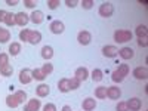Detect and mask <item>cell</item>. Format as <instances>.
Masks as SVG:
<instances>
[{
  "label": "cell",
  "mask_w": 148,
  "mask_h": 111,
  "mask_svg": "<svg viewBox=\"0 0 148 111\" xmlns=\"http://www.w3.org/2000/svg\"><path fill=\"white\" fill-rule=\"evenodd\" d=\"M30 21L33 22V24H36V25H39V24H42L43 21H45V14L42 10H33V14L30 15Z\"/></svg>",
  "instance_id": "cell-15"
},
{
  "label": "cell",
  "mask_w": 148,
  "mask_h": 111,
  "mask_svg": "<svg viewBox=\"0 0 148 111\" xmlns=\"http://www.w3.org/2000/svg\"><path fill=\"white\" fill-rule=\"evenodd\" d=\"M14 96L16 98V101H18V104L21 105V104H24V101L27 99V93L24 92V90H16L15 93H14Z\"/></svg>",
  "instance_id": "cell-30"
},
{
  "label": "cell",
  "mask_w": 148,
  "mask_h": 111,
  "mask_svg": "<svg viewBox=\"0 0 148 111\" xmlns=\"http://www.w3.org/2000/svg\"><path fill=\"white\" fill-rule=\"evenodd\" d=\"M33 82V76H31V70L30 68H24L19 71V83L21 84H30Z\"/></svg>",
  "instance_id": "cell-5"
},
{
  "label": "cell",
  "mask_w": 148,
  "mask_h": 111,
  "mask_svg": "<svg viewBox=\"0 0 148 111\" xmlns=\"http://www.w3.org/2000/svg\"><path fill=\"white\" fill-rule=\"evenodd\" d=\"M65 5L68 8H76L79 5V2H77V0H65Z\"/></svg>",
  "instance_id": "cell-42"
},
{
  "label": "cell",
  "mask_w": 148,
  "mask_h": 111,
  "mask_svg": "<svg viewBox=\"0 0 148 111\" xmlns=\"http://www.w3.org/2000/svg\"><path fill=\"white\" fill-rule=\"evenodd\" d=\"M19 52H21V43H19V42H12V43L9 45V55L16 56Z\"/></svg>",
  "instance_id": "cell-20"
},
{
  "label": "cell",
  "mask_w": 148,
  "mask_h": 111,
  "mask_svg": "<svg viewBox=\"0 0 148 111\" xmlns=\"http://www.w3.org/2000/svg\"><path fill=\"white\" fill-rule=\"evenodd\" d=\"M49 28H51V33H52V34L59 36V34H62V33L65 31V24H64L62 21H59V19H55V21L51 22Z\"/></svg>",
  "instance_id": "cell-3"
},
{
  "label": "cell",
  "mask_w": 148,
  "mask_h": 111,
  "mask_svg": "<svg viewBox=\"0 0 148 111\" xmlns=\"http://www.w3.org/2000/svg\"><path fill=\"white\" fill-rule=\"evenodd\" d=\"M42 58H43L45 61L52 59V58H53V47L49 46V45L43 46V47H42Z\"/></svg>",
  "instance_id": "cell-18"
},
{
  "label": "cell",
  "mask_w": 148,
  "mask_h": 111,
  "mask_svg": "<svg viewBox=\"0 0 148 111\" xmlns=\"http://www.w3.org/2000/svg\"><path fill=\"white\" fill-rule=\"evenodd\" d=\"M135 34L138 36V39H141V37H147V34H148L147 25H144V24L138 25V27H136V30H135Z\"/></svg>",
  "instance_id": "cell-27"
},
{
  "label": "cell",
  "mask_w": 148,
  "mask_h": 111,
  "mask_svg": "<svg viewBox=\"0 0 148 111\" xmlns=\"http://www.w3.org/2000/svg\"><path fill=\"white\" fill-rule=\"evenodd\" d=\"M133 37V33L129 30H116L114 31V42L116 43H126L130 42Z\"/></svg>",
  "instance_id": "cell-1"
},
{
  "label": "cell",
  "mask_w": 148,
  "mask_h": 111,
  "mask_svg": "<svg viewBox=\"0 0 148 111\" xmlns=\"http://www.w3.org/2000/svg\"><path fill=\"white\" fill-rule=\"evenodd\" d=\"M93 5H95L93 0H82V2H80V6H82L83 9H86V10L92 9V8H93Z\"/></svg>",
  "instance_id": "cell-35"
},
{
  "label": "cell",
  "mask_w": 148,
  "mask_h": 111,
  "mask_svg": "<svg viewBox=\"0 0 148 111\" xmlns=\"http://www.w3.org/2000/svg\"><path fill=\"white\" fill-rule=\"evenodd\" d=\"M31 76H33V80H37V82H43V80L46 79V76L42 73L40 68H34V70L31 71Z\"/></svg>",
  "instance_id": "cell-22"
},
{
  "label": "cell",
  "mask_w": 148,
  "mask_h": 111,
  "mask_svg": "<svg viewBox=\"0 0 148 111\" xmlns=\"http://www.w3.org/2000/svg\"><path fill=\"white\" fill-rule=\"evenodd\" d=\"M49 93H51V88H49V84H46V83H40L36 88V95L39 96V98H45Z\"/></svg>",
  "instance_id": "cell-16"
},
{
  "label": "cell",
  "mask_w": 148,
  "mask_h": 111,
  "mask_svg": "<svg viewBox=\"0 0 148 111\" xmlns=\"http://www.w3.org/2000/svg\"><path fill=\"white\" fill-rule=\"evenodd\" d=\"M74 77H76L77 80H80V82L88 80L89 79V70L86 68V67H79L76 70V73H74Z\"/></svg>",
  "instance_id": "cell-13"
},
{
  "label": "cell",
  "mask_w": 148,
  "mask_h": 111,
  "mask_svg": "<svg viewBox=\"0 0 148 111\" xmlns=\"http://www.w3.org/2000/svg\"><path fill=\"white\" fill-rule=\"evenodd\" d=\"M19 2L18 0H6V5H9V6H16Z\"/></svg>",
  "instance_id": "cell-44"
},
{
  "label": "cell",
  "mask_w": 148,
  "mask_h": 111,
  "mask_svg": "<svg viewBox=\"0 0 148 111\" xmlns=\"http://www.w3.org/2000/svg\"><path fill=\"white\" fill-rule=\"evenodd\" d=\"M58 90L61 93H68L71 89H70V83H68V79H61L58 82Z\"/></svg>",
  "instance_id": "cell-19"
},
{
  "label": "cell",
  "mask_w": 148,
  "mask_h": 111,
  "mask_svg": "<svg viewBox=\"0 0 148 111\" xmlns=\"http://www.w3.org/2000/svg\"><path fill=\"white\" fill-rule=\"evenodd\" d=\"M117 53H119V49L113 45H107V46L102 47V55L105 58H116Z\"/></svg>",
  "instance_id": "cell-8"
},
{
  "label": "cell",
  "mask_w": 148,
  "mask_h": 111,
  "mask_svg": "<svg viewBox=\"0 0 148 111\" xmlns=\"http://www.w3.org/2000/svg\"><path fill=\"white\" fill-rule=\"evenodd\" d=\"M82 108H83V111H95L96 99H93V98H84L82 102Z\"/></svg>",
  "instance_id": "cell-14"
},
{
  "label": "cell",
  "mask_w": 148,
  "mask_h": 111,
  "mask_svg": "<svg viewBox=\"0 0 148 111\" xmlns=\"http://www.w3.org/2000/svg\"><path fill=\"white\" fill-rule=\"evenodd\" d=\"M12 73H14V67H12L10 64H8V65H5V67L0 68V76H3V77L12 76Z\"/></svg>",
  "instance_id": "cell-26"
},
{
  "label": "cell",
  "mask_w": 148,
  "mask_h": 111,
  "mask_svg": "<svg viewBox=\"0 0 148 111\" xmlns=\"http://www.w3.org/2000/svg\"><path fill=\"white\" fill-rule=\"evenodd\" d=\"M95 98L96 99H107V86H99L95 89Z\"/></svg>",
  "instance_id": "cell-21"
},
{
  "label": "cell",
  "mask_w": 148,
  "mask_h": 111,
  "mask_svg": "<svg viewBox=\"0 0 148 111\" xmlns=\"http://www.w3.org/2000/svg\"><path fill=\"white\" fill-rule=\"evenodd\" d=\"M68 83H70V89L71 90H76V89H79L80 88V80H77L76 77H71V79H68Z\"/></svg>",
  "instance_id": "cell-31"
},
{
  "label": "cell",
  "mask_w": 148,
  "mask_h": 111,
  "mask_svg": "<svg viewBox=\"0 0 148 111\" xmlns=\"http://www.w3.org/2000/svg\"><path fill=\"white\" fill-rule=\"evenodd\" d=\"M42 108V102L40 99H36V98H33V99H30L27 102V105L24 107V111H39Z\"/></svg>",
  "instance_id": "cell-12"
},
{
  "label": "cell",
  "mask_w": 148,
  "mask_h": 111,
  "mask_svg": "<svg viewBox=\"0 0 148 111\" xmlns=\"http://www.w3.org/2000/svg\"><path fill=\"white\" fill-rule=\"evenodd\" d=\"M61 111H73V108L70 105H64L62 108H61Z\"/></svg>",
  "instance_id": "cell-45"
},
{
  "label": "cell",
  "mask_w": 148,
  "mask_h": 111,
  "mask_svg": "<svg viewBox=\"0 0 148 111\" xmlns=\"http://www.w3.org/2000/svg\"><path fill=\"white\" fill-rule=\"evenodd\" d=\"M30 22V15H27L25 12H18L15 14V24L19 27H25Z\"/></svg>",
  "instance_id": "cell-6"
},
{
  "label": "cell",
  "mask_w": 148,
  "mask_h": 111,
  "mask_svg": "<svg viewBox=\"0 0 148 111\" xmlns=\"http://www.w3.org/2000/svg\"><path fill=\"white\" fill-rule=\"evenodd\" d=\"M40 70H42V73L45 74V76L47 77L49 74H52V73H53V65L49 62V61H46V64H43V67H42Z\"/></svg>",
  "instance_id": "cell-29"
},
{
  "label": "cell",
  "mask_w": 148,
  "mask_h": 111,
  "mask_svg": "<svg viewBox=\"0 0 148 111\" xmlns=\"http://www.w3.org/2000/svg\"><path fill=\"white\" fill-rule=\"evenodd\" d=\"M5 24L8 27H14L16 25L15 24V14H12V12H8L6 14V18H5Z\"/></svg>",
  "instance_id": "cell-28"
},
{
  "label": "cell",
  "mask_w": 148,
  "mask_h": 111,
  "mask_svg": "<svg viewBox=\"0 0 148 111\" xmlns=\"http://www.w3.org/2000/svg\"><path fill=\"white\" fill-rule=\"evenodd\" d=\"M6 14L8 12L3 10V9H0V22H5V18H6Z\"/></svg>",
  "instance_id": "cell-43"
},
{
  "label": "cell",
  "mask_w": 148,
  "mask_h": 111,
  "mask_svg": "<svg viewBox=\"0 0 148 111\" xmlns=\"http://www.w3.org/2000/svg\"><path fill=\"white\" fill-rule=\"evenodd\" d=\"M132 74L136 80H147L148 79V68L147 67H136L132 71Z\"/></svg>",
  "instance_id": "cell-7"
},
{
  "label": "cell",
  "mask_w": 148,
  "mask_h": 111,
  "mask_svg": "<svg viewBox=\"0 0 148 111\" xmlns=\"http://www.w3.org/2000/svg\"><path fill=\"white\" fill-rule=\"evenodd\" d=\"M10 40V31L0 27V43H8Z\"/></svg>",
  "instance_id": "cell-23"
},
{
  "label": "cell",
  "mask_w": 148,
  "mask_h": 111,
  "mask_svg": "<svg viewBox=\"0 0 148 111\" xmlns=\"http://www.w3.org/2000/svg\"><path fill=\"white\" fill-rule=\"evenodd\" d=\"M117 55H120L121 59L127 61V59H132V58L135 56V51H133L132 47H129V46H125V47H121V49H120Z\"/></svg>",
  "instance_id": "cell-11"
},
{
  "label": "cell",
  "mask_w": 148,
  "mask_h": 111,
  "mask_svg": "<svg viewBox=\"0 0 148 111\" xmlns=\"http://www.w3.org/2000/svg\"><path fill=\"white\" fill-rule=\"evenodd\" d=\"M42 42V33L37 31V30H31L30 31V37H28V43L30 45H39Z\"/></svg>",
  "instance_id": "cell-17"
},
{
  "label": "cell",
  "mask_w": 148,
  "mask_h": 111,
  "mask_svg": "<svg viewBox=\"0 0 148 111\" xmlns=\"http://www.w3.org/2000/svg\"><path fill=\"white\" fill-rule=\"evenodd\" d=\"M111 80H113L114 83H121L123 80H125V77H123L117 70H114V71H113V74H111Z\"/></svg>",
  "instance_id": "cell-32"
},
{
  "label": "cell",
  "mask_w": 148,
  "mask_h": 111,
  "mask_svg": "<svg viewBox=\"0 0 148 111\" xmlns=\"http://www.w3.org/2000/svg\"><path fill=\"white\" fill-rule=\"evenodd\" d=\"M117 71L121 74L123 77H126L127 74H129V71H130V70H129V65H127V64H120V65H119V68H117Z\"/></svg>",
  "instance_id": "cell-34"
},
{
  "label": "cell",
  "mask_w": 148,
  "mask_h": 111,
  "mask_svg": "<svg viewBox=\"0 0 148 111\" xmlns=\"http://www.w3.org/2000/svg\"><path fill=\"white\" fill-rule=\"evenodd\" d=\"M43 111H56V105L52 104V102H49L43 107Z\"/></svg>",
  "instance_id": "cell-40"
},
{
  "label": "cell",
  "mask_w": 148,
  "mask_h": 111,
  "mask_svg": "<svg viewBox=\"0 0 148 111\" xmlns=\"http://www.w3.org/2000/svg\"><path fill=\"white\" fill-rule=\"evenodd\" d=\"M9 64V55L8 53H0V68Z\"/></svg>",
  "instance_id": "cell-37"
},
{
  "label": "cell",
  "mask_w": 148,
  "mask_h": 111,
  "mask_svg": "<svg viewBox=\"0 0 148 111\" xmlns=\"http://www.w3.org/2000/svg\"><path fill=\"white\" fill-rule=\"evenodd\" d=\"M6 105H8L9 108H18V107H19L16 98H15L14 95H8V96H6Z\"/></svg>",
  "instance_id": "cell-25"
},
{
  "label": "cell",
  "mask_w": 148,
  "mask_h": 111,
  "mask_svg": "<svg viewBox=\"0 0 148 111\" xmlns=\"http://www.w3.org/2000/svg\"><path fill=\"white\" fill-rule=\"evenodd\" d=\"M30 31L31 30H28V28H24V30H21V33H19V40L21 42H28V37H30Z\"/></svg>",
  "instance_id": "cell-33"
},
{
  "label": "cell",
  "mask_w": 148,
  "mask_h": 111,
  "mask_svg": "<svg viewBox=\"0 0 148 111\" xmlns=\"http://www.w3.org/2000/svg\"><path fill=\"white\" fill-rule=\"evenodd\" d=\"M126 105H127L129 111H139L141 107H142V102H141L139 98H130V99L126 101Z\"/></svg>",
  "instance_id": "cell-9"
},
{
  "label": "cell",
  "mask_w": 148,
  "mask_h": 111,
  "mask_svg": "<svg viewBox=\"0 0 148 111\" xmlns=\"http://www.w3.org/2000/svg\"><path fill=\"white\" fill-rule=\"evenodd\" d=\"M138 45L141 47H147L148 46V37H141V39H138Z\"/></svg>",
  "instance_id": "cell-41"
},
{
  "label": "cell",
  "mask_w": 148,
  "mask_h": 111,
  "mask_svg": "<svg viewBox=\"0 0 148 111\" xmlns=\"http://www.w3.org/2000/svg\"><path fill=\"white\" fill-rule=\"evenodd\" d=\"M46 5H47V8L51 9V10H55V9H58L59 8V0H47L46 2Z\"/></svg>",
  "instance_id": "cell-36"
},
{
  "label": "cell",
  "mask_w": 148,
  "mask_h": 111,
  "mask_svg": "<svg viewBox=\"0 0 148 111\" xmlns=\"http://www.w3.org/2000/svg\"><path fill=\"white\" fill-rule=\"evenodd\" d=\"M77 42H79L82 46L90 45V42H92V34H90L89 31H86V30L79 31V34H77Z\"/></svg>",
  "instance_id": "cell-4"
},
{
  "label": "cell",
  "mask_w": 148,
  "mask_h": 111,
  "mask_svg": "<svg viewBox=\"0 0 148 111\" xmlns=\"http://www.w3.org/2000/svg\"><path fill=\"white\" fill-rule=\"evenodd\" d=\"M120 96H121L120 88H117V86H110V88H107V98L108 99H120Z\"/></svg>",
  "instance_id": "cell-10"
},
{
  "label": "cell",
  "mask_w": 148,
  "mask_h": 111,
  "mask_svg": "<svg viewBox=\"0 0 148 111\" xmlns=\"http://www.w3.org/2000/svg\"><path fill=\"white\" fill-rule=\"evenodd\" d=\"M98 12H99L101 16L110 18L111 15L114 14V6H113V3H110V2H104V3H101L99 9H98Z\"/></svg>",
  "instance_id": "cell-2"
},
{
  "label": "cell",
  "mask_w": 148,
  "mask_h": 111,
  "mask_svg": "<svg viewBox=\"0 0 148 111\" xmlns=\"http://www.w3.org/2000/svg\"><path fill=\"white\" fill-rule=\"evenodd\" d=\"M24 5H25L28 9H34L37 2H36V0H24Z\"/></svg>",
  "instance_id": "cell-39"
},
{
  "label": "cell",
  "mask_w": 148,
  "mask_h": 111,
  "mask_svg": "<svg viewBox=\"0 0 148 111\" xmlns=\"http://www.w3.org/2000/svg\"><path fill=\"white\" fill-rule=\"evenodd\" d=\"M90 77H92L93 82H101V80L104 79V71L99 70V68H95V70L92 71V74H90Z\"/></svg>",
  "instance_id": "cell-24"
},
{
  "label": "cell",
  "mask_w": 148,
  "mask_h": 111,
  "mask_svg": "<svg viewBox=\"0 0 148 111\" xmlns=\"http://www.w3.org/2000/svg\"><path fill=\"white\" fill-rule=\"evenodd\" d=\"M116 110H117V111H129V110H127V105H126V101H119Z\"/></svg>",
  "instance_id": "cell-38"
}]
</instances>
